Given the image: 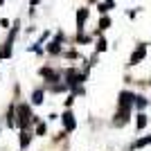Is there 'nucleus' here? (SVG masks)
<instances>
[{
  "label": "nucleus",
  "instance_id": "1",
  "mask_svg": "<svg viewBox=\"0 0 151 151\" xmlns=\"http://www.w3.org/2000/svg\"><path fill=\"white\" fill-rule=\"evenodd\" d=\"M18 117H20V120L16 122V124H20V126H27V124H29V117H32L29 106H25V104H23V106H18Z\"/></svg>",
  "mask_w": 151,
  "mask_h": 151
},
{
  "label": "nucleus",
  "instance_id": "2",
  "mask_svg": "<svg viewBox=\"0 0 151 151\" xmlns=\"http://www.w3.org/2000/svg\"><path fill=\"white\" fill-rule=\"evenodd\" d=\"M145 54H147V45H140L138 50L133 52V57H131V65H135V63H140L142 59H145Z\"/></svg>",
  "mask_w": 151,
  "mask_h": 151
},
{
  "label": "nucleus",
  "instance_id": "3",
  "mask_svg": "<svg viewBox=\"0 0 151 151\" xmlns=\"http://www.w3.org/2000/svg\"><path fill=\"white\" fill-rule=\"evenodd\" d=\"M133 99H135V97H133L131 93H122V95H120V108H126V111H129Z\"/></svg>",
  "mask_w": 151,
  "mask_h": 151
},
{
  "label": "nucleus",
  "instance_id": "4",
  "mask_svg": "<svg viewBox=\"0 0 151 151\" xmlns=\"http://www.w3.org/2000/svg\"><path fill=\"white\" fill-rule=\"evenodd\" d=\"M88 14H90V12H88V9H86V7L77 12V27H79V29H83V23L88 20Z\"/></svg>",
  "mask_w": 151,
  "mask_h": 151
},
{
  "label": "nucleus",
  "instance_id": "5",
  "mask_svg": "<svg viewBox=\"0 0 151 151\" xmlns=\"http://www.w3.org/2000/svg\"><path fill=\"white\" fill-rule=\"evenodd\" d=\"M63 124H65L68 131H75V115H72V113H65V115H63Z\"/></svg>",
  "mask_w": 151,
  "mask_h": 151
},
{
  "label": "nucleus",
  "instance_id": "6",
  "mask_svg": "<svg viewBox=\"0 0 151 151\" xmlns=\"http://www.w3.org/2000/svg\"><path fill=\"white\" fill-rule=\"evenodd\" d=\"M108 27H111V18H108V16H104V18L99 20V29H108Z\"/></svg>",
  "mask_w": 151,
  "mask_h": 151
},
{
  "label": "nucleus",
  "instance_id": "7",
  "mask_svg": "<svg viewBox=\"0 0 151 151\" xmlns=\"http://www.w3.org/2000/svg\"><path fill=\"white\" fill-rule=\"evenodd\" d=\"M135 126H138V129H145V126H147V115H138V122H135Z\"/></svg>",
  "mask_w": 151,
  "mask_h": 151
},
{
  "label": "nucleus",
  "instance_id": "8",
  "mask_svg": "<svg viewBox=\"0 0 151 151\" xmlns=\"http://www.w3.org/2000/svg\"><path fill=\"white\" fill-rule=\"evenodd\" d=\"M135 106H138V108H145L147 106V99H145V97H135Z\"/></svg>",
  "mask_w": 151,
  "mask_h": 151
},
{
  "label": "nucleus",
  "instance_id": "9",
  "mask_svg": "<svg viewBox=\"0 0 151 151\" xmlns=\"http://www.w3.org/2000/svg\"><path fill=\"white\" fill-rule=\"evenodd\" d=\"M41 101H43V93L36 90V93H34V104H41Z\"/></svg>",
  "mask_w": 151,
  "mask_h": 151
},
{
  "label": "nucleus",
  "instance_id": "10",
  "mask_svg": "<svg viewBox=\"0 0 151 151\" xmlns=\"http://www.w3.org/2000/svg\"><path fill=\"white\" fill-rule=\"evenodd\" d=\"M23 138H20V147H27V142H29V135L27 133H20Z\"/></svg>",
  "mask_w": 151,
  "mask_h": 151
},
{
  "label": "nucleus",
  "instance_id": "11",
  "mask_svg": "<svg viewBox=\"0 0 151 151\" xmlns=\"http://www.w3.org/2000/svg\"><path fill=\"white\" fill-rule=\"evenodd\" d=\"M97 50H99V52H104V50H106V41H104V38H101L99 43H97Z\"/></svg>",
  "mask_w": 151,
  "mask_h": 151
},
{
  "label": "nucleus",
  "instance_id": "12",
  "mask_svg": "<svg viewBox=\"0 0 151 151\" xmlns=\"http://www.w3.org/2000/svg\"><path fill=\"white\" fill-rule=\"evenodd\" d=\"M2 2H5V0H0V5H2Z\"/></svg>",
  "mask_w": 151,
  "mask_h": 151
}]
</instances>
